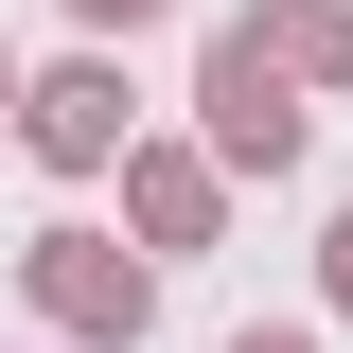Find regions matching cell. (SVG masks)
Returning <instances> with one entry per match:
<instances>
[{
    "label": "cell",
    "instance_id": "obj_1",
    "mask_svg": "<svg viewBox=\"0 0 353 353\" xmlns=\"http://www.w3.org/2000/svg\"><path fill=\"white\" fill-rule=\"evenodd\" d=\"M212 124H230V159H301V106H283L265 36H230V53H212Z\"/></svg>",
    "mask_w": 353,
    "mask_h": 353
},
{
    "label": "cell",
    "instance_id": "obj_2",
    "mask_svg": "<svg viewBox=\"0 0 353 353\" xmlns=\"http://www.w3.org/2000/svg\"><path fill=\"white\" fill-rule=\"evenodd\" d=\"M36 283H53V318H88V336H141V265H106V248H53Z\"/></svg>",
    "mask_w": 353,
    "mask_h": 353
},
{
    "label": "cell",
    "instance_id": "obj_3",
    "mask_svg": "<svg viewBox=\"0 0 353 353\" xmlns=\"http://www.w3.org/2000/svg\"><path fill=\"white\" fill-rule=\"evenodd\" d=\"M36 141H53V159H106V141H124V88H106V71L36 88Z\"/></svg>",
    "mask_w": 353,
    "mask_h": 353
},
{
    "label": "cell",
    "instance_id": "obj_4",
    "mask_svg": "<svg viewBox=\"0 0 353 353\" xmlns=\"http://www.w3.org/2000/svg\"><path fill=\"white\" fill-rule=\"evenodd\" d=\"M88 18H159V0H88Z\"/></svg>",
    "mask_w": 353,
    "mask_h": 353
},
{
    "label": "cell",
    "instance_id": "obj_5",
    "mask_svg": "<svg viewBox=\"0 0 353 353\" xmlns=\"http://www.w3.org/2000/svg\"><path fill=\"white\" fill-rule=\"evenodd\" d=\"M336 301H353V230H336Z\"/></svg>",
    "mask_w": 353,
    "mask_h": 353
},
{
    "label": "cell",
    "instance_id": "obj_6",
    "mask_svg": "<svg viewBox=\"0 0 353 353\" xmlns=\"http://www.w3.org/2000/svg\"><path fill=\"white\" fill-rule=\"evenodd\" d=\"M230 353H301V336H230Z\"/></svg>",
    "mask_w": 353,
    "mask_h": 353
},
{
    "label": "cell",
    "instance_id": "obj_7",
    "mask_svg": "<svg viewBox=\"0 0 353 353\" xmlns=\"http://www.w3.org/2000/svg\"><path fill=\"white\" fill-rule=\"evenodd\" d=\"M0 106H18V88H0Z\"/></svg>",
    "mask_w": 353,
    "mask_h": 353
}]
</instances>
